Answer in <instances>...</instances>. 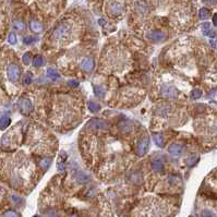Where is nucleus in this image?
Instances as JSON below:
<instances>
[{
  "label": "nucleus",
  "mask_w": 217,
  "mask_h": 217,
  "mask_svg": "<svg viewBox=\"0 0 217 217\" xmlns=\"http://www.w3.org/2000/svg\"><path fill=\"white\" fill-rule=\"evenodd\" d=\"M72 34V25L69 21L61 22L53 32V39L58 43H66Z\"/></svg>",
  "instance_id": "f257e3e1"
},
{
  "label": "nucleus",
  "mask_w": 217,
  "mask_h": 217,
  "mask_svg": "<svg viewBox=\"0 0 217 217\" xmlns=\"http://www.w3.org/2000/svg\"><path fill=\"white\" fill-rule=\"evenodd\" d=\"M167 213V210L160 202H148L142 210V214L144 217H164Z\"/></svg>",
  "instance_id": "f03ea898"
},
{
  "label": "nucleus",
  "mask_w": 217,
  "mask_h": 217,
  "mask_svg": "<svg viewBox=\"0 0 217 217\" xmlns=\"http://www.w3.org/2000/svg\"><path fill=\"white\" fill-rule=\"evenodd\" d=\"M20 75H21L20 68L16 65H14V63H11V65L8 67V78H9L11 81H18Z\"/></svg>",
  "instance_id": "7ed1b4c3"
},
{
  "label": "nucleus",
  "mask_w": 217,
  "mask_h": 217,
  "mask_svg": "<svg viewBox=\"0 0 217 217\" xmlns=\"http://www.w3.org/2000/svg\"><path fill=\"white\" fill-rule=\"evenodd\" d=\"M19 109L20 111L23 113H28L30 111H32L33 105L28 98H21L19 100Z\"/></svg>",
  "instance_id": "20e7f679"
},
{
  "label": "nucleus",
  "mask_w": 217,
  "mask_h": 217,
  "mask_svg": "<svg viewBox=\"0 0 217 217\" xmlns=\"http://www.w3.org/2000/svg\"><path fill=\"white\" fill-rule=\"evenodd\" d=\"M147 38L153 40V42H162L166 38V35L163 32H160V31H154V32L148 33Z\"/></svg>",
  "instance_id": "39448f33"
},
{
  "label": "nucleus",
  "mask_w": 217,
  "mask_h": 217,
  "mask_svg": "<svg viewBox=\"0 0 217 217\" xmlns=\"http://www.w3.org/2000/svg\"><path fill=\"white\" fill-rule=\"evenodd\" d=\"M147 148H148V138H143L139 142V145H138V154L140 156H142V155H144L146 153Z\"/></svg>",
  "instance_id": "423d86ee"
},
{
  "label": "nucleus",
  "mask_w": 217,
  "mask_h": 217,
  "mask_svg": "<svg viewBox=\"0 0 217 217\" xmlns=\"http://www.w3.org/2000/svg\"><path fill=\"white\" fill-rule=\"evenodd\" d=\"M90 126L93 129L97 130H107L109 128V123L104 120H94L90 123Z\"/></svg>",
  "instance_id": "0eeeda50"
},
{
  "label": "nucleus",
  "mask_w": 217,
  "mask_h": 217,
  "mask_svg": "<svg viewBox=\"0 0 217 217\" xmlns=\"http://www.w3.org/2000/svg\"><path fill=\"white\" fill-rule=\"evenodd\" d=\"M169 153H170L172 156L178 157L182 154V146L179 145V144H172V145L169 147Z\"/></svg>",
  "instance_id": "6e6552de"
},
{
  "label": "nucleus",
  "mask_w": 217,
  "mask_h": 217,
  "mask_svg": "<svg viewBox=\"0 0 217 217\" xmlns=\"http://www.w3.org/2000/svg\"><path fill=\"white\" fill-rule=\"evenodd\" d=\"M81 67H82V69L85 70V71H91V70L94 68V61H93V59H91V58H87V59L83 60Z\"/></svg>",
  "instance_id": "1a4fd4ad"
},
{
  "label": "nucleus",
  "mask_w": 217,
  "mask_h": 217,
  "mask_svg": "<svg viewBox=\"0 0 217 217\" xmlns=\"http://www.w3.org/2000/svg\"><path fill=\"white\" fill-rule=\"evenodd\" d=\"M111 5V12L110 13L113 14V15H117V14H120L121 13V10H122V8H121V3L120 2H110Z\"/></svg>",
  "instance_id": "9d476101"
},
{
  "label": "nucleus",
  "mask_w": 217,
  "mask_h": 217,
  "mask_svg": "<svg viewBox=\"0 0 217 217\" xmlns=\"http://www.w3.org/2000/svg\"><path fill=\"white\" fill-rule=\"evenodd\" d=\"M152 168L154 169V171L156 172H160L164 169V163L160 160H155L152 162Z\"/></svg>",
  "instance_id": "9b49d317"
},
{
  "label": "nucleus",
  "mask_w": 217,
  "mask_h": 217,
  "mask_svg": "<svg viewBox=\"0 0 217 217\" xmlns=\"http://www.w3.org/2000/svg\"><path fill=\"white\" fill-rule=\"evenodd\" d=\"M202 32H203L205 35H207V36H212V37L215 36V32L214 31H212L210 23H204L203 25H202Z\"/></svg>",
  "instance_id": "f8f14e48"
},
{
  "label": "nucleus",
  "mask_w": 217,
  "mask_h": 217,
  "mask_svg": "<svg viewBox=\"0 0 217 217\" xmlns=\"http://www.w3.org/2000/svg\"><path fill=\"white\" fill-rule=\"evenodd\" d=\"M31 28H32L33 32L39 33L40 31L43 30V26H42V24L39 23V22H37V21H31Z\"/></svg>",
  "instance_id": "ddd939ff"
},
{
  "label": "nucleus",
  "mask_w": 217,
  "mask_h": 217,
  "mask_svg": "<svg viewBox=\"0 0 217 217\" xmlns=\"http://www.w3.org/2000/svg\"><path fill=\"white\" fill-rule=\"evenodd\" d=\"M119 126H120V129H122V131H125V132H130V131L132 130V128H133L132 123L129 122V121H125V122H121Z\"/></svg>",
  "instance_id": "4468645a"
},
{
  "label": "nucleus",
  "mask_w": 217,
  "mask_h": 217,
  "mask_svg": "<svg viewBox=\"0 0 217 217\" xmlns=\"http://www.w3.org/2000/svg\"><path fill=\"white\" fill-rule=\"evenodd\" d=\"M200 19H202V20H205V19H207L208 16L211 15V11L207 9V8H202L201 10H200Z\"/></svg>",
  "instance_id": "2eb2a0df"
},
{
  "label": "nucleus",
  "mask_w": 217,
  "mask_h": 217,
  "mask_svg": "<svg viewBox=\"0 0 217 217\" xmlns=\"http://www.w3.org/2000/svg\"><path fill=\"white\" fill-rule=\"evenodd\" d=\"M33 65L35 67H42L44 65V60H43V58L40 56H35L34 59H33Z\"/></svg>",
  "instance_id": "dca6fc26"
},
{
  "label": "nucleus",
  "mask_w": 217,
  "mask_h": 217,
  "mask_svg": "<svg viewBox=\"0 0 217 217\" xmlns=\"http://www.w3.org/2000/svg\"><path fill=\"white\" fill-rule=\"evenodd\" d=\"M47 75H48V78H50V79H58V78H59V73L57 72V70L51 69V68L47 70Z\"/></svg>",
  "instance_id": "f3484780"
},
{
  "label": "nucleus",
  "mask_w": 217,
  "mask_h": 217,
  "mask_svg": "<svg viewBox=\"0 0 217 217\" xmlns=\"http://www.w3.org/2000/svg\"><path fill=\"white\" fill-rule=\"evenodd\" d=\"M87 176L85 175V173H83V172H79V173H76V180L79 181V182H81V183H83V182H86V180H87Z\"/></svg>",
  "instance_id": "a211bd4d"
},
{
  "label": "nucleus",
  "mask_w": 217,
  "mask_h": 217,
  "mask_svg": "<svg viewBox=\"0 0 217 217\" xmlns=\"http://www.w3.org/2000/svg\"><path fill=\"white\" fill-rule=\"evenodd\" d=\"M155 143L158 146H160V147H163L164 146V138L160 134H156L155 135Z\"/></svg>",
  "instance_id": "6ab92c4d"
},
{
  "label": "nucleus",
  "mask_w": 217,
  "mask_h": 217,
  "mask_svg": "<svg viewBox=\"0 0 217 217\" xmlns=\"http://www.w3.org/2000/svg\"><path fill=\"white\" fill-rule=\"evenodd\" d=\"M199 160V157L195 156V155H193V156H190L189 158H187V160H185V163H187L189 166H191V165H194L196 162Z\"/></svg>",
  "instance_id": "aec40b11"
},
{
  "label": "nucleus",
  "mask_w": 217,
  "mask_h": 217,
  "mask_svg": "<svg viewBox=\"0 0 217 217\" xmlns=\"http://www.w3.org/2000/svg\"><path fill=\"white\" fill-rule=\"evenodd\" d=\"M10 122V119L8 117H6V116H2L1 117V129H6V128L8 127V125H9Z\"/></svg>",
  "instance_id": "412c9836"
},
{
  "label": "nucleus",
  "mask_w": 217,
  "mask_h": 217,
  "mask_svg": "<svg viewBox=\"0 0 217 217\" xmlns=\"http://www.w3.org/2000/svg\"><path fill=\"white\" fill-rule=\"evenodd\" d=\"M14 28H15L16 31H19V32H21V31H23L24 28H25V25H24L23 22L18 21L14 23Z\"/></svg>",
  "instance_id": "4be33fe9"
},
{
  "label": "nucleus",
  "mask_w": 217,
  "mask_h": 217,
  "mask_svg": "<svg viewBox=\"0 0 217 217\" xmlns=\"http://www.w3.org/2000/svg\"><path fill=\"white\" fill-rule=\"evenodd\" d=\"M88 109H90L91 111H93V113H96V111L100 110V105L94 104V103H90V104H88Z\"/></svg>",
  "instance_id": "5701e85b"
},
{
  "label": "nucleus",
  "mask_w": 217,
  "mask_h": 217,
  "mask_svg": "<svg viewBox=\"0 0 217 217\" xmlns=\"http://www.w3.org/2000/svg\"><path fill=\"white\" fill-rule=\"evenodd\" d=\"M94 92H95V95H97L98 97H103L104 96V90L100 88V86H95L94 87Z\"/></svg>",
  "instance_id": "b1692460"
},
{
  "label": "nucleus",
  "mask_w": 217,
  "mask_h": 217,
  "mask_svg": "<svg viewBox=\"0 0 217 217\" xmlns=\"http://www.w3.org/2000/svg\"><path fill=\"white\" fill-rule=\"evenodd\" d=\"M202 217H214V214H213L212 211L204 210L203 212H202Z\"/></svg>",
  "instance_id": "393cba45"
},
{
  "label": "nucleus",
  "mask_w": 217,
  "mask_h": 217,
  "mask_svg": "<svg viewBox=\"0 0 217 217\" xmlns=\"http://www.w3.org/2000/svg\"><path fill=\"white\" fill-rule=\"evenodd\" d=\"M2 217H18V214L14 211H8L3 214Z\"/></svg>",
  "instance_id": "a878e982"
},
{
  "label": "nucleus",
  "mask_w": 217,
  "mask_h": 217,
  "mask_svg": "<svg viewBox=\"0 0 217 217\" xmlns=\"http://www.w3.org/2000/svg\"><path fill=\"white\" fill-rule=\"evenodd\" d=\"M8 40H9L10 44H15V43H16V37H15V35H14L13 33H11V34L9 35V37H8Z\"/></svg>",
  "instance_id": "bb28decb"
},
{
  "label": "nucleus",
  "mask_w": 217,
  "mask_h": 217,
  "mask_svg": "<svg viewBox=\"0 0 217 217\" xmlns=\"http://www.w3.org/2000/svg\"><path fill=\"white\" fill-rule=\"evenodd\" d=\"M201 94H202V92L200 90H194L193 92H192V95H193V98H199L200 96H201Z\"/></svg>",
  "instance_id": "cd10ccee"
},
{
  "label": "nucleus",
  "mask_w": 217,
  "mask_h": 217,
  "mask_svg": "<svg viewBox=\"0 0 217 217\" xmlns=\"http://www.w3.org/2000/svg\"><path fill=\"white\" fill-rule=\"evenodd\" d=\"M30 60H31V53H26L25 55H24V57H23L24 63H28V62H30Z\"/></svg>",
  "instance_id": "c85d7f7f"
},
{
  "label": "nucleus",
  "mask_w": 217,
  "mask_h": 217,
  "mask_svg": "<svg viewBox=\"0 0 217 217\" xmlns=\"http://www.w3.org/2000/svg\"><path fill=\"white\" fill-rule=\"evenodd\" d=\"M31 76H32V74L28 73V75L24 78V83H25V84H30L31 83V81H32V78H31Z\"/></svg>",
  "instance_id": "c756f323"
},
{
  "label": "nucleus",
  "mask_w": 217,
  "mask_h": 217,
  "mask_svg": "<svg viewBox=\"0 0 217 217\" xmlns=\"http://www.w3.org/2000/svg\"><path fill=\"white\" fill-rule=\"evenodd\" d=\"M68 84H69L70 86H72V87H76V86L79 85V83L76 81H74V80H70L69 82H68Z\"/></svg>",
  "instance_id": "7c9ffc66"
},
{
  "label": "nucleus",
  "mask_w": 217,
  "mask_h": 217,
  "mask_svg": "<svg viewBox=\"0 0 217 217\" xmlns=\"http://www.w3.org/2000/svg\"><path fill=\"white\" fill-rule=\"evenodd\" d=\"M32 40H33L32 37H25V38H24V43H26V44H30Z\"/></svg>",
  "instance_id": "2f4dec72"
},
{
  "label": "nucleus",
  "mask_w": 217,
  "mask_h": 217,
  "mask_svg": "<svg viewBox=\"0 0 217 217\" xmlns=\"http://www.w3.org/2000/svg\"><path fill=\"white\" fill-rule=\"evenodd\" d=\"M213 23H214V25L217 26V14H215V15L213 16Z\"/></svg>",
  "instance_id": "473e14b6"
},
{
  "label": "nucleus",
  "mask_w": 217,
  "mask_h": 217,
  "mask_svg": "<svg viewBox=\"0 0 217 217\" xmlns=\"http://www.w3.org/2000/svg\"><path fill=\"white\" fill-rule=\"evenodd\" d=\"M48 217H59V216H58V215H56L55 213H51V214L48 215Z\"/></svg>",
  "instance_id": "72a5a7b5"
},
{
  "label": "nucleus",
  "mask_w": 217,
  "mask_h": 217,
  "mask_svg": "<svg viewBox=\"0 0 217 217\" xmlns=\"http://www.w3.org/2000/svg\"><path fill=\"white\" fill-rule=\"evenodd\" d=\"M70 217H78L76 215H72V216H70Z\"/></svg>",
  "instance_id": "f704fd0d"
},
{
  "label": "nucleus",
  "mask_w": 217,
  "mask_h": 217,
  "mask_svg": "<svg viewBox=\"0 0 217 217\" xmlns=\"http://www.w3.org/2000/svg\"><path fill=\"white\" fill-rule=\"evenodd\" d=\"M190 217H193V216H190Z\"/></svg>",
  "instance_id": "c9c22d12"
},
{
  "label": "nucleus",
  "mask_w": 217,
  "mask_h": 217,
  "mask_svg": "<svg viewBox=\"0 0 217 217\" xmlns=\"http://www.w3.org/2000/svg\"><path fill=\"white\" fill-rule=\"evenodd\" d=\"M35 217H37V216H35Z\"/></svg>",
  "instance_id": "e433bc0d"
}]
</instances>
